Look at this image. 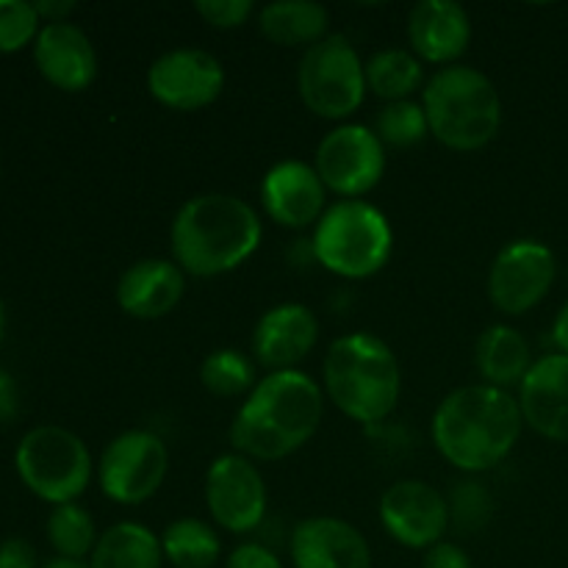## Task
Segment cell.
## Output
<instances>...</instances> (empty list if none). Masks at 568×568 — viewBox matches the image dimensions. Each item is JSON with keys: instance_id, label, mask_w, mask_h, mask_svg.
Listing matches in <instances>:
<instances>
[{"instance_id": "cell-1", "label": "cell", "mask_w": 568, "mask_h": 568, "mask_svg": "<svg viewBox=\"0 0 568 568\" xmlns=\"http://www.w3.org/2000/svg\"><path fill=\"white\" fill-rule=\"evenodd\" d=\"M325 416V388L303 369L270 372L231 422L233 449L247 460H283L303 449Z\"/></svg>"}, {"instance_id": "cell-2", "label": "cell", "mask_w": 568, "mask_h": 568, "mask_svg": "<svg viewBox=\"0 0 568 568\" xmlns=\"http://www.w3.org/2000/svg\"><path fill=\"white\" fill-rule=\"evenodd\" d=\"M521 430L519 399L486 383L449 392L430 425L438 455L464 475H483L503 464L519 444Z\"/></svg>"}, {"instance_id": "cell-3", "label": "cell", "mask_w": 568, "mask_h": 568, "mask_svg": "<svg viewBox=\"0 0 568 568\" xmlns=\"http://www.w3.org/2000/svg\"><path fill=\"white\" fill-rule=\"evenodd\" d=\"M258 211L236 194H197L178 209L170 227L175 264L186 275L216 277L242 266L258 250Z\"/></svg>"}, {"instance_id": "cell-4", "label": "cell", "mask_w": 568, "mask_h": 568, "mask_svg": "<svg viewBox=\"0 0 568 568\" xmlns=\"http://www.w3.org/2000/svg\"><path fill=\"white\" fill-rule=\"evenodd\" d=\"M325 397L347 419L381 425L403 394V369L394 349L375 333H347L331 344L322 364Z\"/></svg>"}, {"instance_id": "cell-5", "label": "cell", "mask_w": 568, "mask_h": 568, "mask_svg": "<svg viewBox=\"0 0 568 568\" xmlns=\"http://www.w3.org/2000/svg\"><path fill=\"white\" fill-rule=\"evenodd\" d=\"M430 136L458 153L491 144L503 128V98L483 70L469 64L442 67L422 89Z\"/></svg>"}, {"instance_id": "cell-6", "label": "cell", "mask_w": 568, "mask_h": 568, "mask_svg": "<svg viewBox=\"0 0 568 568\" xmlns=\"http://www.w3.org/2000/svg\"><path fill=\"white\" fill-rule=\"evenodd\" d=\"M316 264L347 281L377 275L394 253L388 216L366 200H338L327 205L311 236Z\"/></svg>"}, {"instance_id": "cell-7", "label": "cell", "mask_w": 568, "mask_h": 568, "mask_svg": "<svg viewBox=\"0 0 568 568\" xmlns=\"http://www.w3.org/2000/svg\"><path fill=\"white\" fill-rule=\"evenodd\" d=\"M17 475L33 497L55 505L75 503L92 480V455L81 436L59 425H39L14 453Z\"/></svg>"}, {"instance_id": "cell-8", "label": "cell", "mask_w": 568, "mask_h": 568, "mask_svg": "<svg viewBox=\"0 0 568 568\" xmlns=\"http://www.w3.org/2000/svg\"><path fill=\"white\" fill-rule=\"evenodd\" d=\"M297 92L311 114L347 120L366 98V70L358 50L344 33H327L308 48L297 67Z\"/></svg>"}, {"instance_id": "cell-9", "label": "cell", "mask_w": 568, "mask_h": 568, "mask_svg": "<svg viewBox=\"0 0 568 568\" xmlns=\"http://www.w3.org/2000/svg\"><path fill=\"white\" fill-rule=\"evenodd\" d=\"M170 471V449L153 430H125L111 438L98 464L100 491L116 505H144Z\"/></svg>"}, {"instance_id": "cell-10", "label": "cell", "mask_w": 568, "mask_h": 568, "mask_svg": "<svg viewBox=\"0 0 568 568\" xmlns=\"http://www.w3.org/2000/svg\"><path fill=\"white\" fill-rule=\"evenodd\" d=\"M314 170L320 172L327 192L342 200H361L386 172V148L369 125L344 122L320 142Z\"/></svg>"}, {"instance_id": "cell-11", "label": "cell", "mask_w": 568, "mask_h": 568, "mask_svg": "<svg viewBox=\"0 0 568 568\" xmlns=\"http://www.w3.org/2000/svg\"><path fill=\"white\" fill-rule=\"evenodd\" d=\"M558 275L555 253L538 239H516L497 253L488 270V300L505 316H521L536 308Z\"/></svg>"}, {"instance_id": "cell-12", "label": "cell", "mask_w": 568, "mask_h": 568, "mask_svg": "<svg viewBox=\"0 0 568 568\" xmlns=\"http://www.w3.org/2000/svg\"><path fill=\"white\" fill-rule=\"evenodd\" d=\"M205 505L214 525L225 532L247 536L258 530L270 505L264 475L244 455H220L205 471Z\"/></svg>"}, {"instance_id": "cell-13", "label": "cell", "mask_w": 568, "mask_h": 568, "mask_svg": "<svg viewBox=\"0 0 568 568\" xmlns=\"http://www.w3.org/2000/svg\"><path fill=\"white\" fill-rule=\"evenodd\" d=\"M225 67L200 48H175L161 53L148 70V92L172 111H200L220 100Z\"/></svg>"}, {"instance_id": "cell-14", "label": "cell", "mask_w": 568, "mask_h": 568, "mask_svg": "<svg viewBox=\"0 0 568 568\" xmlns=\"http://www.w3.org/2000/svg\"><path fill=\"white\" fill-rule=\"evenodd\" d=\"M381 525L399 547L422 549L444 541L449 530L447 497L425 480H397L381 497Z\"/></svg>"}, {"instance_id": "cell-15", "label": "cell", "mask_w": 568, "mask_h": 568, "mask_svg": "<svg viewBox=\"0 0 568 568\" xmlns=\"http://www.w3.org/2000/svg\"><path fill=\"white\" fill-rule=\"evenodd\" d=\"M261 203L266 216L288 231L316 227L327 211V189L314 164L300 159L277 161L261 181Z\"/></svg>"}, {"instance_id": "cell-16", "label": "cell", "mask_w": 568, "mask_h": 568, "mask_svg": "<svg viewBox=\"0 0 568 568\" xmlns=\"http://www.w3.org/2000/svg\"><path fill=\"white\" fill-rule=\"evenodd\" d=\"M294 568H372L364 532L336 516H311L292 530L288 541Z\"/></svg>"}, {"instance_id": "cell-17", "label": "cell", "mask_w": 568, "mask_h": 568, "mask_svg": "<svg viewBox=\"0 0 568 568\" xmlns=\"http://www.w3.org/2000/svg\"><path fill=\"white\" fill-rule=\"evenodd\" d=\"M33 61L61 92H83L98 78V50L75 22H44L33 42Z\"/></svg>"}, {"instance_id": "cell-18", "label": "cell", "mask_w": 568, "mask_h": 568, "mask_svg": "<svg viewBox=\"0 0 568 568\" xmlns=\"http://www.w3.org/2000/svg\"><path fill=\"white\" fill-rule=\"evenodd\" d=\"M320 342V322L303 303H281L266 311L253 331V355L264 369H297Z\"/></svg>"}, {"instance_id": "cell-19", "label": "cell", "mask_w": 568, "mask_h": 568, "mask_svg": "<svg viewBox=\"0 0 568 568\" xmlns=\"http://www.w3.org/2000/svg\"><path fill=\"white\" fill-rule=\"evenodd\" d=\"M408 42L427 64H458L471 42L469 11L455 0H419L408 14Z\"/></svg>"}, {"instance_id": "cell-20", "label": "cell", "mask_w": 568, "mask_h": 568, "mask_svg": "<svg viewBox=\"0 0 568 568\" xmlns=\"http://www.w3.org/2000/svg\"><path fill=\"white\" fill-rule=\"evenodd\" d=\"M525 425L549 442L568 444V355H544L519 386Z\"/></svg>"}, {"instance_id": "cell-21", "label": "cell", "mask_w": 568, "mask_h": 568, "mask_svg": "<svg viewBox=\"0 0 568 568\" xmlns=\"http://www.w3.org/2000/svg\"><path fill=\"white\" fill-rule=\"evenodd\" d=\"M186 292V272L170 258L133 261L116 281V305L133 320L172 314Z\"/></svg>"}, {"instance_id": "cell-22", "label": "cell", "mask_w": 568, "mask_h": 568, "mask_svg": "<svg viewBox=\"0 0 568 568\" xmlns=\"http://www.w3.org/2000/svg\"><path fill=\"white\" fill-rule=\"evenodd\" d=\"M530 342L510 325H491L480 333L475 344V366L483 383L510 392L521 386L527 372L532 369Z\"/></svg>"}, {"instance_id": "cell-23", "label": "cell", "mask_w": 568, "mask_h": 568, "mask_svg": "<svg viewBox=\"0 0 568 568\" xmlns=\"http://www.w3.org/2000/svg\"><path fill=\"white\" fill-rule=\"evenodd\" d=\"M258 31L281 48H314L331 33V11L316 0H275L258 9Z\"/></svg>"}, {"instance_id": "cell-24", "label": "cell", "mask_w": 568, "mask_h": 568, "mask_svg": "<svg viewBox=\"0 0 568 568\" xmlns=\"http://www.w3.org/2000/svg\"><path fill=\"white\" fill-rule=\"evenodd\" d=\"M161 538L139 521H116L100 532L89 568H161Z\"/></svg>"}, {"instance_id": "cell-25", "label": "cell", "mask_w": 568, "mask_h": 568, "mask_svg": "<svg viewBox=\"0 0 568 568\" xmlns=\"http://www.w3.org/2000/svg\"><path fill=\"white\" fill-rule=\"evenodd\" d=\"M366 89L375 92L386 103L410 100L425 83L422 59L414 50L405 48H383L364 61Z\"/></svg>"}, {"instance_id": "cell-26", "label": "cell", "mask_w": 568, "mask_h": 568, "mask_svg": "<svg viewBox=\"0 0 568 568\" xmlns=\"http://www.w3.org/2000/svg\"><path fill=\"white\" fill-rule=\"evenodd\" d=\"M161 552L175 568H214L220 564V532L203 519H175L161 532Z\"/></svg>"}, {"instance_id": "cell-27", "label": "cell", "mask_w": 568, "mask_h": 568, "mask_svg": "<svg viewBox=\"0 0 568 568\" xmlns=\"http://www.w3.org/2000/svg\"><path fill=\"white\" fill-rule=\"evenodd\" d=\"M98 527L83 505H55L48 516V541L59 558L87 560L98 547Z\"/></svg>"}, {"instance_id": "cell-28", "label": "cell", "mask_w": 568, "mask_h": 568, "mask_svg": "<svg viewBox=\"0 0 568 568\" xmlns=\"http://www.w3.org/2000/svg\"><path fill=\"white\" fill-rule=\"evenodd\" d=\"M200 383L214 397L233 399L244 397V394L250 397L253 388L258 386V377H255V364L247 355L233 347H222L205 355V361L200 364Z\"/></svg>"}, {"instance_id": "cell-29", "label": "cell", "mask_w": 568, "mask_h": 568, "mask_svg": "<svg viewBox=\"0 0 568 568\" xmlns=\"http://www.w3.org/2000/svg\"><path fill=\"white\" fill-rule=\"evenodd\" d=\"M377 139L383 142V148H397L408 150L416 148L419 142H425L430 136V125H427L425 105L416 103V100H397V103H386L375 116Z\"/></svg>"}, {"instance_id": "cell-30", "label": "cell", "mask_w": 568, "mask_h": 568, "mask_svg": "<svg viewBox=\"0 0 568 568\" xmlns=\"http://www.w3.org/2000/svg\"><path fill=\"white\" fill-rule=\"evenodd\" d=\"M449 505V527L460 536H475L483 527L491 525L494 519V505L491 491H488L486 483H480L477 477H464L453 486L447 497Z\"/></svg>"}, {"instance_id": "cell-31", "label": "cell", "mask_w": 568, "mask_h": 568, "mask_svg": "<svg viewBox=\"0 0 568 568\" xmlns=\"http://www.w3.org/2000/svg\"><path fill=\"white\" fill-rule=\"evenodd\" d=\"M42 31L33 3L26 0H0V53H17L26 44L37 42Z\"/></svg>"}, {"instance_id": "cell-32", "label": "cell", "mask_w": 568, "mask_h": 568, "mask_svg": "<svg viewBox=\"0 0 568 568\" xmlns=\"http://www.w3.org/2000/svg\"><path fill=\"white\" fill-rule=\"evenodd\" d=\"M194 11L214 28H239L258 14L253 0H197Z\"/></svg>"}, {"instance_id": "cell-33", "label": "cell", "mask_w": 568, "mask_h": 568, "mask_svg": "<svg viewBox=\"0 0 568 568\" xmlns=\"http://www.w3.org/2000/svg\"><path fill=\"white\" fill-rule=\"evenodd\" d=\"M225 568H283L281 558L264 544H239L227 555Z\"/></svg>"}, {"instance_id": "cell-34", "label": "cell", "mask_w": 568, "mask_h": 568, "mask_svg": "<svg viewBox=\"0 0 568 568\" xmlns=\"http://www.w3.org/2000/svg\"><path fill=\"white\" fill-rule=\"evenodd\" d=\"M422 568H471V560L464 547L453 541H442L427 549L425 558H422Z\"/></svg>"}, {"instance_id": "cell-35", "label": "cell", "mask_w": 568, "mask_h": 568, "mask_svg": "<svg viewBox=\"0 0 568 568\" xmlns=\"http://www.w3.org/2000/svg\"><path fill=\"white\" fill-rule=\"evenodd\" d=\"M0 568H39L37 549L26 538H6L0 544Z\"/></svg>"}, {"instance_id": "cell-36", "label": "cell", "mask_w": 568, "mask_h": 568, "mask_svg": "<svg viewBox=\"0 0 568 568\" xmlns=\"http://www.w3.org/2000/svg\"><path fill=\"white\" fill-rule=\"evenodd\" d=\"M20 414V388L6 369H0V425H9Z\"/></svg>"}, {"instance_id": "cell-37", "label": "cell", "mask_w": 568, "mask_h": 568, "mask_svg": "<svg viewBox=\"0 0 568 568\" xmlns=\"http://www.w3.org/2000/svg\"><path fill=\"white\" fill-rule=\"evenodd\" d=\"M33 9H37L39 20L44 22H67V17L75 11V3L72 0H39V3H33Z\"/></svg>"}, {"instance_id": "cell-38", "label": "cell", "mask_w": 568, "mask_h": 568, "mask_svg": "<svg viewBox=\"0 0 568 568\" xmlns=\"http://www.w3.org/2000/svg\"><path fill=\"white\" fill-rule=\"evenodd\" d=\"M552 342L558 347L560 355H568V303L558 311L552 322Z\"/></svg>"}, {"instance_id": "cell-39", "label": "cell", "mask_w": 568, "mask_h": 568, "mask_svg": "<svg viewBox=\"0 0 568 568\" xmlns=\"http://www.w3.org/2000/svg\"><path fill=\"white\" fill-rule=\"evenodd\" d=\"M42 568H89V564L87 560H72V558H59V555H55V558H50L48 564H44Z\"/></svg>"}, {"instance_id": "cell-40", "label": "cell", "mask_w": 568, "mask_h": 568, "mask_svg": "<svg viewBox=\"0 0 568 568\" xmlns=\"http://www.w3.org/2000/svg\"><path fill=\"white\" fill-rule=\"evenodd\" d=\"M3 331H6V311H3V303H0V342H3Z\"/></svg>"}, {"instance_id": "cell-41", "label": "cell", "mask_w": 568, "mask_h": 568, "mask_svg": "<svg viewBox=\"0 0 568 568\" xmlns=\"http://www.w3.org/2000/svg\"><path fill=\"white\" fill-rule=\"evenodd\" d=\"M0 166H3V159H0Z\"/></svg>"}]
</instances>
